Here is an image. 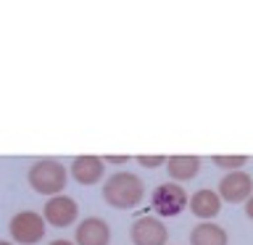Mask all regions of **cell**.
Wrapping results in <instances>:
<instances>
[{
  "mask_svg": "<svg viewBox=\"0 0 253 245\" xmlns=\"http://www.w3.org/2000/svg\"><path fill=\"white\" fill-rule=\"evenodd\" d=\"M253 193V179L245 171H229L224 179L219 182V198L227 203H240Z\"/></svg>",
  "mask_w": 253,
  "mask_h": 245,
  "instance_id": "7",
  "label": "cell"
},
{
  "mask_svg": "<svg viewBox=\"0 0 253 245\" xmlns=\"http://www.w3.org/2000/svg\"><path fill=\"white\" fill-rule=\"evenodd\" d=\"M132 243L134 245H166V224L156 216H140L132 224Z\"/></svg>",
  "mask_w": 253,
  "mask_h": 245,
  "instance_id": "6",
  "label": "cell"
},
{
  "mask_svg": "<svg viewBox=\"0 0 253 245\" xmlns=\"http://www.w3.org/2000/svg\"><path fill=\"white\" fill-rule=\"evenodd\" d=\"M106 161L108 163H124V161H129L126 156H106Z\"/></svg>",
  "mask_w": 253,
  "mask_h": 245,
  "instance_id": "16",
  "label": "cell"
},
{
  "mask_svg": "<svg viewBox=\"0 0 253 245\" xmlns=\"http://www.w3.org/2000/svg\"><path fill=\"white\" fill-rule=\"evenodd\" d=\"M190 245H227V232L219 224H198L190 232Z\"/></svg>",
  "mask_w": 253,
  "mask_h": 245,
  "instance_id": "12",
  "label": "cell"
},
{
  "mask_svg": "<svg viewBox=\"0 0 253 245\" xmlns=\"http://www.w3.org/2000/svg\"><path fill=\"white\" fill-rule=\"evenodd\" d=\"M198 169H201V158L198 156H169L166 158V171L177 182L193 179L198 174Z\"/></svg>",
  "mask_w": 253,
  "mask_h": 245,
  "instance_id": "11",
  "label": "cell"
},
{
  "mask_svg": "<svg viewBox=\"0 0 253 245\" xmlns=\"http://www.w3.org/2000/svg\"><path fill=\"white\" fill-rule=\"evenodd\" d=\"M0 245H11V243H3V240H0Z\"/></svg>",
  "mask_w": 253,
  "mask_h": 245,
  "instance_id": "18",
  "label": "cell"
},
{
  "mask_svg": "<svg viewBox=\"0 0 253 245\" xmlns=\"http://www.w3.org/2000/svg\"><path fill=\"white\" fill-rule=\"evenodd\" d=\"M216 166H221V169H229V171H235V169H240V166L248 161L245 156H213L211 158Z\"/></svg>",
  "mask_w": 253,
  "mask_h": 245,
  "instance_id": "13",
  "label": "cell"
},
{
  "mask_svg": "<svg viewBox=\"0 0 253 245\" xmlns=\"http://www.w3.org/2000/svg\"><path fill=\"white\" fill-rule=\"evenodd\" d=\"M27 182L40 195H58L66 187V169L55 158H42V161H35L29 166Z\"/></svg>",
  "mask_w": 253,
  "mask_h": 245,
  "instance_id": "2",
  "label": "cell"
},
{
  "mask_svg": "<svg viewBox=\"0 0 253 245\" xmlns=\"http://www.w3.org/2000/svg\"><path fill=\"white\" fill-rule=\"evenodd\" d=\"M245 213H248V219H253V193L245 198Z\"/></svg>",
  "mask_w": 253,
  "mask_h": 245,
  "instance_id": "15",
  "label": "cell"
},
{
  "mask_svg": "<svg viewBox=\"0 0 253 245\" xmlns=\"http://www.w3.org/2000/svg\"><path fill=\"white\" fill-rule=\"evenodd\" d=\"M187 205V193L182 190V185L177 182H166V185H158L150 195V208H153L158 216H177V213L185 211Z\"/></svg>",
  "mask_w": 253,
  "mask_h": 245,
  "instance_id": "3",
  "label": "cell"
},
{
  "mask_svg": "<svg viewBox=\"0 0 253 245\" xmlns=\"http://www.w3.org/2000/svg\"><path fill=\"white\" fill-rule=\"evenodd\" d=\"M71 177H74L79 185H95L103 177V158L98 156H77L74 163H71Z\"/></svg>",
  "mask_w": 253,
  "mask_h": 245,
  "instance_id": "9",
  "label": "cell"
},
{
  "mask_svg": "<svg viewBox=\"0 0 253 245\" xmlns=\"http://www.w3.org/2000/svg\"><path fill=\"white\" fill-rule=\"evenodd\" d=\"M137 163L145 169H156V166L166 163V156H137Z\"/></svg>",
  "mask_w": 253,
  "mask_h": 245,
  "instance_id": "14",
  "label": "cell"
},
{
  "mask_svg": "<svg viewBox=\"0 0 253 245\" xmlns=\"http://www.w3.org/2000/svg\"><path fill=\"white\" fill-rule=\"evenodd\" d=\"M45 221L50 227H71L77 221V201L74 198H69V195H50V201L45 203Z\"/></svg>",
  "mask_w": 253,
  "mask_h": 245,
  "instance_id": "5",
  "label": "cell"
},
{
  "mask_svg": "<svg viewBox=\"0 0 253 245\" xmlns=\"http://www.w3.org/2000/svg\"><path fill=\"white\" fill-rule=\"evenodd\" d=\"M187 205H190V211H193L198 219H213L221 211V198H219V193L203 187V190H198V193L190 195Z\"/></svg>",
  "mask_w": 253,
  "mask_h": 245,
  "instance_id": "10",
  "label": "cell"
},
{
  "mask_svg": "<svg viewBox=\"0 0 253 245\" xmlns=\"http://www.w3.org/2000/svg\"><path fill=\"white\" fill-rule=\"evenodd\" d=\"M142 195H145V185L137 174L132 171H116L111 174L103 185V201H106L111 208H119V211H129L134 208Z\"/></svg>",
  "mask_w": 253,
  "mask_h": 245,
  "instance_id": "1",
  "label": "cell"
},
{
  "mask_svg": "<svg viewBox=\"0 0 253 245\" xmlns=\"http://www.w3.org/2000/svg\"><path fill=\"white\" fill-rule=\"evenodd\" d=\"M11 237L19 245H35L45 237V219L35 211H21L11 219Z\"/></svg>",
  "mask_w": 253,
  "mask_h": 245,
  "instance_id": "4",
  "label": "cell"
},
{
  "mask_svg": "<svg viewBox=\"0 0 253 245\" xmlns=\"http://www.w3.org/2000/svg\"><path fill=\"white\" fill-rule=\"evenodd\" d=\"M77 245H108L111 240V227L98 216L84 219L82 224H77Z\"/></svg>",
  "mask_w": 253,
  "mask_h": 245,
  "instance_id": "8",
  "label": "cell"
},
{
  "mask_svg": "<svg viewBox=\"0 0 253 245\" xmlns=\"http://www.w3.org/2000/svg\"><path fill=\"white\" fill-rule=\"evenodd\" d=\"M50 245H74V243H69V240H53Z\"/></svg>",
  "mask_w": 253,
  "mask_h": 245,
  "instance_id": "17",
  "label": "cell"
}]
</instances>
